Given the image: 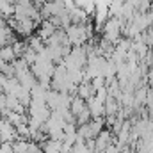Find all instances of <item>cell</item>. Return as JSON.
Segmentation results:
<instances>
[{"instance_id":"7a4b0ae2","label":"cell","mask_w":153,"mask_h":153,"mask_svg":"<svg viewBox=\"0 0 153 153\" xmlns=\"http://www.w3.org/2000/svg\"><path fill=\"white\" fill-rule=\"evenodd\" d=\"M84 109H85V102L82 98H78V96H73L71 98V103H70V112L73 116H78Z\"/></svg>"},{"instance_id":"6da1fadb","label":"cell","mask_w":153,"mask_h":153,"mask_svg":"<svg viewBox=\"0 0 153 153\" xmlns=\"http://www.w3.org/2000/svg\"><path fill=\"white\" fill-rule=\"evenodd\" d=\"M0 59L5 62V64H13L16 61L14 57V52L11 48V45H5V46H0Z\"/></svg>"},{"instance_id":"3957f363","label":"cell","mask_w":153,"mask_h":153,"mask_svg":"<svg viewBox=\"0 0 153 153\" xmlns=\"http://www.w3.org/2000/svg\"><path fill=\"white\" fill-rule=\"evenodd\" d=\"M29 144H30L29 141H22V139H16L14 143H11L14 153H29Z\"/></svg>"}]
</instances>
